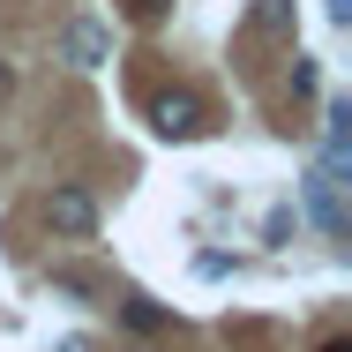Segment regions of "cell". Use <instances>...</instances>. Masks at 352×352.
Here are the masks:
<instances>
[{"mask_svg":"<svg viewBox=\"0 0 352 352\" xmlns=\"http://www.w3.org/2000/svg\"><path fill=\"white\" fill-rule=\"evenodd\" d=\"M255 30H292V0H255Z\"/></svg>","mask_w":352,"mask_h":352,"instance_id":"cell-4","label":"cell"},{"mask_svg":"<svg viewBox=\"0 0 352 352\" xmlns=\"http://www.w3.org/2000/svg\"><path fill=\"white\" fill-rule=\"evenodd\" d=\"M60 352H90V345H82V338H60Z\"/></svg>","mask_w":352,"mask_h":352,"instance_id":"cell-9","label":"cell"},{"mask_svg":"<svg viewBox=\"0 0 352 352\" xmlns=\"http://www.w3.org/2000/svg\"><path fill=\"white\" fill-rule=\"evenodd\" d=\"M150 128L165 142H188L195 128H203V105L188 98V90H165V98H150Z\"/></svg>","mask_w":352,"mask_h":352,"instance_id":"cell-2","label":"cell"},{"mask_svg":"<svg viewBox=\"0 0 352 352\" xmlns=\"http://www.w3.org/2000/svg\"><path fill=\"white\" fill-rule=\"evenodd\" d=\"M8 90H15V68H8V60H0V98H8Z\"/></svg>","mask_w":352,"mask_h":352,"instance_id":"cell-6","label":"cell"},{"mask_svg":"<svg viewBox=\"0 0 352 352\" xmlns=\"http://www.w3.org/2000/svg\"><path fill=\"white\" fill-rule=\"evenodd\" d=\"M60 53H68L75 68H105L113 38H105V23H68V30H60Z\"/></svg>","mask_w":352,"mask_h":352,"instance_id":"cell-3","label":"cell"},{"mask_svg":"<svg viewBox=\"0 0 352 352\" xmlns=\"http://www.w3.org/2000/svg\"><path fill=\"white\" fill-rule=\"evenodd\" d=\"M330 23H352V0H330Z\"/></svg>","mask_w":352,"mask_h":352,"instance_id":"cell-5","label":"cell"},{"mask_svg":"<svg viewBox=\"0 0 352 352\" xmlns=\"http://www.w3.org/2000/svg\"><path fill=\"white\" fill-rule=\"evenodd\" d=\"M157 8H165V0H135V15H157Z\"/></svg>","mask_w":352,"mask_h":352,"instance_id":"cell-8","label":"cell"},{"mask_svg":"<svg viewBox=\"0 0 352 352\" xmlns=\"http://www.w3.org/2000/svg\"><path fill=\"white\" fill-rule=\"evenodd\" d=\"M322 352H352V338H322Z\"/></svg>","mask_w":352,"mask_h":352,"instance_id":"cell-7","label":"cell"},{"mask_svg":"<svg viewBox=\"0 0 352 352\" xmlns=\"http://www.w3.org/2000/svg\"><path fill=\"white\" fill-rule=\"evenodd\" d=\"M45 225H53L60 240H90V232H98V203H90V188H53V195H45Z\"/></svg>","mask_w":352,"mask_h":352,"instance_id":"cell-1","label":"cell"}]
</instances>
